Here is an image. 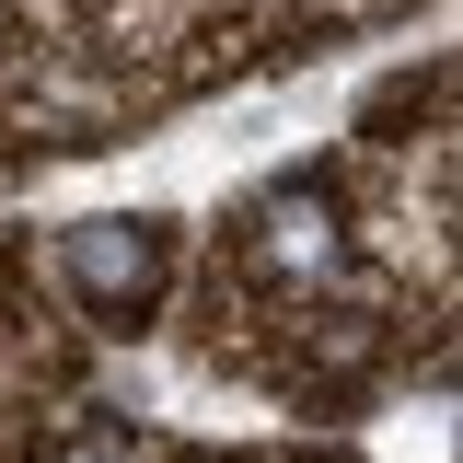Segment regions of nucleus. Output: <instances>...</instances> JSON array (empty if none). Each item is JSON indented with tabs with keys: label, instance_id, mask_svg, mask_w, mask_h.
Masks as SVG:
<instances>
[{
	"label": "nucleus",
	"instance_id": "obj_1",
	"mask_svg": "<svg viewBox=\"0 0 463 463\" xmlns=\"http://www.w3.org/2000/svg\"><path fill=\"white\" fill-rule=\"evenodd\" d=\"M58 279L81 289L93 313H139L163 289V221H81V232H58Z\"/></svg>",
	"mask_w": 463,
	"mask_h": 463
},
{
	"label": "nucleus",
	"instance_id": "obj_2",
	"mask_svg": "<svg viewBox=\"0 0 463 463\" xmlns=\"http://www.w3.org/2000/svg\"><path fill=\"white\" fill-rule=\"evenodd\" d=\"M255 267H279V279H325V267H336V209H325L313 185H279V197L255 209Z\"/></svg>",
	"mask_w": 463,
	"mask_h": 463
},
{
	"label": "nucleus",
	"instance_id": "obj_3",
	"mask_svg": "<svg viewBox=\"0 0 463 463\" xmlns=\"http://www.w3.org/2000/svg\"><path fill=\"white\" fill-rule=\"evenodd\" d=\"M70 463H139V452H128V440H81Z\"/></svg>",
	"mask_w": 463,
	"mask_h": 463
}]
</instances>
